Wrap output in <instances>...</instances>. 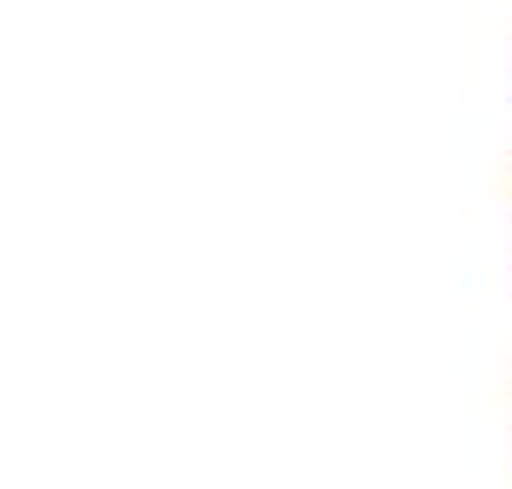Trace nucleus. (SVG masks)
I'll return each mask as SVG.
<instances>
[]
</instances>
